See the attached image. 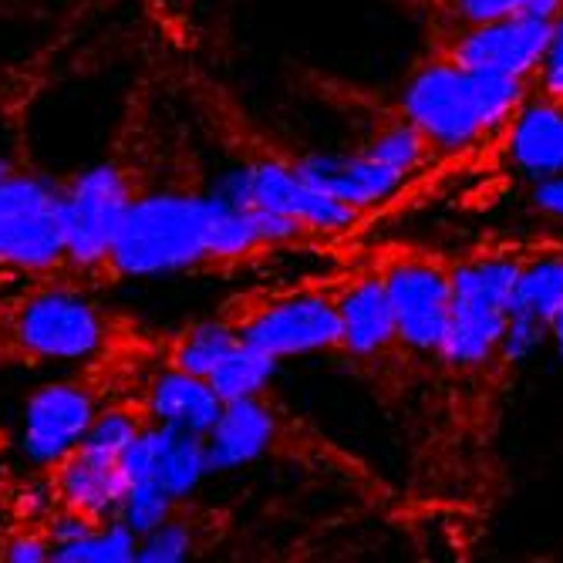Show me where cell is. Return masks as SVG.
I'll return each mask as SVG.
<instances>
[{
	"label": "cell",
	"instance_id": "cell-10",
	"mask_svg": "<svg viewBox=\"0 0 563 563\" xmlns=\"http://www.w3.org/2000/svg\"><path fill=\"white\" fill-rule=\"evenodd\" d=\"M385 290L398 341L416 351H439L452 307V274L432 261L408 257L385 271Z\"/></svg>",
	"mask_w": 563,
	"mask_h": 563
},
{
	"label": "cell",
	"instance_id": "cell-27",
	"mask_svg": "<svg viewBox=\"0 0 563 563\" xmlns=\"http://www.w3.org/2000/svg\"><path fill=\"white\" fill-rule=\"evenodd\" d=\"M0 556L4 560H18V563H24V560H51V540H44V537H34V533H21V537H11L4 547H0Z\"/></svg>",
	"mask_w": 563,
	"mask_h": 563
},
{
	"label": "cell",
	"instance_id": "cell-8",
	"mask_svg": "<svg viewBox=\"0 0 563 563\" xmlns=\"http://www.w3.org/2000/svg\"><path fill=\"white\" fill-rule=\"evenodd\" d=\"M553 21L537 14H514L486 24H470L449 47V62L470 71L533 78L547 58Z\"/></svg>",
	"mask_w": 563,
	"mask_h": 563
},
{
	"label": "cell",
	"instance_id": "cell-14",
	"mask_svg": "<svg viewBox=\"0 0 563 563\" xmlns=\"http://www.w3.org/2000/svg\"><path fill=\"white\" fill-rule=\"evenodd\" d=\"M274 439V412L261 395L223 401V412L207 432V466L236 470L257 459Z\"/></svg>",
	"mask_w": 563,
	"mask_h": 563
},
{
	"label": "cell",
	"instance_id": "cell-28",
	"mask_svg": "<svg viewBox=\"0 0 563 563\" xmlns=\"http://www.w3.org/2000/svg\"><path fill=\"white\" fill-rule=\"evenodd\" d=\"M533 202H537V210H543L547 217L563 220V173L543 176L540 186L533 189Z\"/></svg>",
	"mask_w": 563,
	"mask_h": 563
},
{
	"label": "cell",
	"instance_id": "cell-16",
	"mask_svg": "<svg viewBox=\"0 0 563 563\" xmlns=\"http://www.w3.org/2000/svg\"><path fill=\"white\" fill-rule=\"evenodd\" d=\"M145 408L156 419V426H173V429L207 435L223 412V401L207 378L169 368L152 382Z\"/></svg>",
	"mask_w": 563,
	"mask_h": 563
},
{
	"label": "cell",
	"instance_id": "cell-22",
	"mask_svg": "<svg viewBox=\"0 0 563 563\" xmlns=\"http://www.w3.org/2000/svg\"><path fill=\"white\" fill-rule=\"evenodd\" d=\"M429 148V139L412 125V122H398V125H388L382 129L375 139H368V145L362 148V156L378 163L382 169H391L398 176H408L426 156Z\"/></svg>",
	"mask_w": 563,
	"mask_h": 563
},
{
	"label": "cell",
	"instance_id": "cell-9",
	"mask_svg": "<svg viewBox=\"0 0 563 563\" xmlns=\"http://www.w3.org/2000/svg\"><path fill=\"white\" fill-rule=\"evenodd\" d=\"M230 202L240 207H257L277 217H287L300 223L303 230H341L354 223L357 210L347 202H338L324 192H318L311 183H303L294 166L264 159L253 163L246 173H240L227 192Z\"/></svg>",
	"mask_w": 563,
	"mask_h": 563
},
{
	"label": "cell",
	"instance_id": "cell-24",
	"mask_svg": "<svg viewBox=\"0 0 563 563\" xmlns=\"http://www.w3.org/2000/svg\"><path fill=\"white\" fill-rule=\"evenodd\" d=\"M192 547H196V527L189 520L169 514L159 527L142 533L135 560H142V563H176V560L189 556Z\"/></svg>",
	"mask_w": 563,
	"mask_h": 563
},
{
	"label": "cell",
	"instance_id": "cell-18",
	"mask_svg": "<svg viewBox=\"0 0 563 563\" xmlns=\"http://www.w3.org/2000/svg\"><path fill=\"white\" fill-rule=\"evenodd\" d=\"M240 344V334L233 331V324L223 321H202L186 328L176 341H173V368L189 372L196 378H210L217 372V365Z\"/></svg>",
	"mask_w": 563,
	"mask_h": 563
},
{
	"label": "cell",
	"instance_id": "cell-11",
	"mask_svg": "<svg viewBox=\"0 0 563 563\" xmlns=\"http://www.w3.org/2000/svg\"><path fill=\"white\" fill-rule=\"evenodd\" d=\"M98 416V401L88 385L81 382H55L44 385L27 398L24 408V455L31 463L55 466L68 455L88 432Z\"/></svg>",
	"mask_w": 563,
	"mask_h": 563
},
{
	"label": "cell",
	"instance_id": "cell-23",
	"mask_svg": "<svg viewBox=\"0 0 563 563\" xmlns=\"http://www.w3.org/2000/svg\"><path fill=\"white\" fill-rule=\"evenodd\" d=\"M145 426L139 422L135 412L129 408H106V412H98L95 422L88 426L85 439L78 445L98 452V455H109V459H122V452L135 442V435L142 432Z\"/></svg>",
	"mask_w": 563,
	"mask_h": 563
},
{
	"label": "cell",
	"instance_id": "cell-19",
	"mask_svg": "<svg viewBox=\"0 0 563 563\" xmlns=\"http://www.w3.org/2000/svg\"><path fill=\"white\" fill-rule=\"evenodd\" d=\"M560 307H563V261L547 257L520 267L514 300H509V314H527L550 328L553 318L560 314Z\"/></svg>",
	"mask_w": 563,
	"mask_h": 563
},
{
	"label": "cell",
	"instance_id": "cell-26",
	"mask_svg": "<svg viewBox=\"0 0 563 563\" xmlns=\"http://www.w3.org/2000/svg\"><path fill=\"white\" fill-rule=\"evenodd\" d=\"M537 78H540V88L547 98L563 101V11L553 18V37H550L547 58H543Z\"/></svg>",
	"mask_w": 563,
	"mask_h": 563
},
{
	"label": "cell",
	"instance_id": "cell-17",
	"mask_svg": "<svg viewBox=\"0 0 563 563\" xmlns=\"http://www.w3.org/2000/svg\"><path fill=\"white\" fill-rule=\"evenodd\" d=\"M509 156L530 176L563 173V101L543 98L533 106H520L509 132Z\"/></svg>",
	"mask_w": 563,
	"mask_h": 563
},
{
	"label": "cell",
	"instance_id": "cell-13",
	"mask_svg": "<svg viewBox=\"0 0 563 563\" xmlns=\"http://www.w3.org/2000/svg\"><path fill=\"white\" fill-rule=\"evenodd\" d=\"M294 169L318 192H324L338 202H347L354 210L372 207V202L391 196L405 179V176L365 159L362 152H357V156H321V152H314V156L297 159Z\"/></svg>",
	"mask_w": 563,
	"mask_h": 563
},
{
	"label": "cell",
	"instance_id": "cell-6",
	"mask_svg": "<svg viewBox=\"0 0 563 563\" xmlns=\"http://www.w3.org/2000/svg\"><path fill=\"white\" fill-rule=\"evenodd\" d=\"M243 344L271 357H290L307 351L341 347L338 300L321 294H284L261 303H246L240 314L227 318Z\"/></svg>",
	"mask_w": 563,
	"mask_h": 563
},
{
	"label": "cell",
	"instance_id": "cell-20",
	"mask_svg": "<svg viewBox=\"0 0 563 563\" xmlns=\"http://www.w3.org/2000/svg\"><path fill=\"white\" fill-rule=\"evenodd\" d=\"M277 368V357L250 347V344H236L223 362L217 365V372L207 378L213 385V391L220 395V401H233V398H250L261 395L271 382Z\"/></svg>",
	"mask_w": 563,
	"mask_h": 563
},
{
	"label": "cell",
	"instance_id": "cell-30",
	"mask_svg": "<svg viewBox=\"0 0 563 563\" xmlns=\"http://www.w3.org/2000/svg\"><path fill=\"white\" fill-rule=\"evenodd\" d=\"M0 311H4V294H0Z\"/></svg>",
	"mask_w": 563,
	"mask_h": 563
},
{
	"label": "cell",
	"instance_id": "cell-2",
	"mask_svg": "<svg viewBox=\"0 0 563 563\" xmlns=\"http://www.w3.org/2000/svg\"><path fill=\"white\" fill-rule=\"evenodd\" d=\"M213 196L159 192L132 199L106 267L122 277H156L210 261Z\"/></svg>",
	"mask_w": 563,
	"mask_h": 563
},
{
	"label": "cell",
	"instance_id": "cell-3",
	"mask_svg": "<svg viewBox=\"0 0 563 563\" xmlns=\"http://www.w3.org/2000/svg\"><path fill=\"white\" fill-rule=\"evenodd\" d=\"M0 331L8 351L27 362H81L106 344L109 321L78 290L37 287L0 311Z\"/></svg>",
	"mask_w": 563,
	"mask_h": 563
},
{
	"label": "cell",
	"instance_id": "cell-29",
	"mask_svg": "<svg viewBox=\"0 0 563 563\" xmlns=\"http://www.w3.org/2000/svg\"><path fill=\"white\" fill-rule=\"evenodd\" d=\"M550 334H553V341H556V347H560V357H563V307H560V314H556L553 324H550Z\"/></svg>",
	"mask_w": 563,
	"mask_h": 563
},
{
	"label": "cell",
	"instance_id": "cell-4",
	"mask_svg": "<svg viewBox=\"0 0 563 563\" xmlns=\"http://www.w3.org/2000/svg\"><path fill=\"white\" fill-rule=\"evenodd\" d=\"M520 277L514 261H470L452 271V307L439 354L452 365H479L499 351L509 300Z\"/></svg>",
	"mask_w": 563,
	"mask_h": 563
},
{
	"label": "cell",
	"instance_id": "cell-25",
	"mask_svg": "<svg viewBox=\"0 0 563 563\" xmlns=\"http://www.w3.org/2000/svg\"><path fill=\"white\" fill-rule=\"evenodd\" d=\"M533 0H455V14L466 24H486L514 14H530Z\"/></svg>",
	"mask_w": 563,
	"mask_h": 563
},
{
	"label": "cell",
	"instance_id": "cell-5",
	"mask_svg": "<svg viewBox=\"0 0 563 563\" xmlns=\"http://www.w3.org/2000/svg\"><path fill=\"white\" fill-rule=\"evenodd\" d=\"M68 261L62 189L0 159V267L51 271Z\"/></svg>",
	"mask_w": 563,
	"mask_h": 563
},
{
	"label": "cell",
	"instance_id": "cell-1",
	"mask_svg": "<svg viewBox=\"0 0 563 563\" xmlns=\"http://www.w3.org/2000/svg\"><path fill=\"white\" fill-rule=\"evenodd\" d=\"M523 78L470 71L445 58L412 75L401 95V109L429 145L459 148L514 119L523 106Z\"/></svg>",
	"mask_w": 563,
	"mask_h": 563
},
{
	"label": "cell",
	"instance_id": "cell-15",
	"mask_svg": "<svg viewBox=\"0 0 563 563\" xmlns=\"http://www.w3.org/2000/svg\"><path fill=\"white\" fill-rule=\"evenodd\" d=\"M341 347L354 357H375L398 341L395 314L382 277H365L351 284L341 300Z\"/></svg>",
	"mask_w": 563,
	"mask_h": 563
},
{
	"label": "cell",
	"instance_id": "cell-21",
	"mask_svg": "<svg viewBox=\"0 0 563 563\" xmlns=\"http://www.w3.org/2000/svg\"><path fill=\"white\" fill-rule=\"evenodd\" d=\"M135 550H139V540L122 520H115V523L101 520L85 537L51 550V560H62V563H81V560L85 563H119V560H135Z\"/></svg>",
	"mask_w": 563,
	"mask_h": 563
},
{
	"label": "cell",
	"instance_id": "cell-7",
	"mask_svg": "<svg viewBox=\"0 0 563 563\" xmlns=\"http://www.w3.org/2000/svg\"><path fill=\"white\" fill-rule=\"evenodd\" d=\"M132 207V186L115 166H98L81 173L62 189V227L65 250L75 267H101Z\"/></svg>",
	"mask_w": 563,
	"mask_h": 563
},
{
	"label": "cell",
	"instance_id": "cell-12",
	"mask_svg": "<svg viewBox=\"0 0 563 563\" xmlns=\"http://www.w3.org/2000/svg\"><path fill=\"white\" fill-rule=\"evenodd\" d=\"M125 476L119 459L98 455L85 445H75L68 455L55 463V493L62 496L65 509L85 514L88 520L119 517V506L125 499Z\"/></svg>",
	"mask_w": 563,
	"mask_h": 563
}]
</instances>
